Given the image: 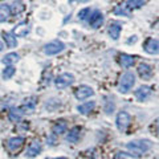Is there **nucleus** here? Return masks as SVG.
I'll list each match as a JSON object with an SVG mask.
<instances>
[{
  "mask_svg": "<svg viewBox=\"0 0 159 159\" xmlns=\"http://www.w3.org/2000/svg\"><path fill=\"white\" fill-rule=\"evenodd\" d=\"M90 13H92L90 8H84V9H81V11L78 12V19L86 20V19H89V16H90Z\"/></svg>",
  "mask_w": 159,
  "mask_h": 159,
  "instance_id": "obj_27",
  "label": "nucleus"
},
{
  "mask_svg": "<svg viewBox=\"0 0 159 159\" xmlns=\"http://www.w3.org/2000/svg\"><path fill=\"white\" fill-rule=\"evenodd\" d=\"M11 7V13H15V15H19L24 12V9H25V4H24L23 0H15V2L12 3Z\"/></svg>",
  "mask_w": 159,
  "mask_h": 159,
  "instance_id": "obj_18",
  "label": "nucleus"
},
{
  "mask_svg": "<svg viewBox=\"0 0 159 159\" xmlns=\"http://www.w3.org/2000/svg\"><path fill=\"white\" fill-rule=\"evenodd\" d=\"M15 73H16V68L12 66V65H8V66H6V69L3 70L2 77H3L4 80H9V78L13 77Z\"/></svg>",
  "mask_w": 159,
  "mask_h": 159,
  "instance_id": "obj_25",
  "label": "nucleus"
},
{
  "mask_svg": "<svg viewBox=\"0 0 159 159\" xmlns=\"http://www.w3.org/2000/svg\"><path fill=\"white\" fill-rule=\"evenodd\" d=\"M19 60V54L16 52H11V53H7L6 56L3 57V64H6V65H11V64L13 62H16Z\"/></svg>",
  "mask_w": 159,
  "mask_h": 159,
  "instance_id": "obj_23",
  "label": "nucleus"
},
{
  "mask_svg": "<svg viewBox=\"0 0 159 159\" xmlns=\"http://www.w3.org/2000/svg\"><path fill=\"white\" fill-rule=\"evenodd\" d=\"M40 151H41V143H40L39 141H33L31 145H29L25 155H27L28 158H33V157L39 155Z\"/></svg>",
  "mask_w": 159,
  "mask_h": 159,
  "instance_id": "obj_12",
  "label": "nucleus"
},
{
  "mask_svg": "<svg viewBox=\"0 0 159 159\" xmlns=\"http://www.w3.org/2000/svg\"><path fill=\"white\" fill-rule=\"evenodd\" d=\"M23 145H24V138H20V137H13L11 139H8L7 142V147L11 152H17L23 147Z\"/></svg>",
  "mask_w": 159,
  "mask_h": 159,
  "instance_id": "obj_7",
  "label": "nucleus"
},
{
  "mask_svg": "<svg viewBox=\"0 0 159 159\" xmlns=\"http://www.w3.org/2000/svg\"><path fill=\"white\" fill-rule=\"evenodd\" d=\"M3 39H4V41H6V44H7L8 48H16L17 40H16V36H15L13 33L4 32V33H3Z\"/></svg>",
  "mask_w": 159,
  "mask_h": 159,
  "instance_id": "obj_17",
  "label": "nucleus"
},
{
  "mask_svg": "<svg viewBox=\"0 0 159 159\" xmlns=\"http://www.w3.org/2000/svg\"><path fill=\"white\" fill-rule=\"evenodd\" d=\"M66 127H68V123L66 121H64V119H60V121H57L56 123H54L53 126V133L54 134H64L66 131Z\"/></svg>",
  "mask_w": 159,
  "mask_h": 159,
  "instance_id": "obj_19",
  "label": "nucleus"
},
{
  "mask_svg": "<svg viewBox=\"0 0 159 159\" xmlns=\"http://www.w3.org/2000/svg\"><path fill=\"white\" fill-rule=\"evenodd\" d=\"M114 102H113V99H110V98H107L106 101H105V111L107 113V114H110V113H113L114 111Z\"/></svg>",
  "mask_w": 159,
  "mask_h": 159,
  "instance_id": "obj_28",
  "label": "nucleus"
},
{
  "mask_svg": "<svg viewBox=\"0 0 159 159\" xmlns=\"http://www.w3.org/2000/svg\"><path fill=\"white\" fill-rule=\"evenodd\" d=\"M143 4H145V0H127L126 6L129 7V9H133V8H141Z\"/></svg>",
  "mask_w": 159,
  "mask_h": 159,
  "instance_id": "obj_26",
  "label": "nucleus"
},
{
  "mask_svg": "<svg viewBox=\"0 0 159 159\" xmlns=\"http://www.w3.org/2000/svg\"><path fill=\"white\" fill-rule=\"evenodd\" d=\"M64 49H65V44L62 41H60V40H53V41L44 45V53L48 54V56H53V54L62 52Z\"/></svg>",
  "mask_w": 159,
  "mask_h": 159,
  "instance_id": "obj_3",
  "label": "nucleus"
},
{
  "mask_svg": "<svg viewBox=\"0 0 159 159\" xmlns=\"http://www.w3.org/2000/svg\"><path fill=\"white\" fill-rule=\"evenodd\" d=\"M89 24L92 28H99L103 24V15L99 11H93L89 16Z\"/></svg>",
  "mask_w": 159,
  "mask_h": 159,
  "instance_id": "obj_8",
  "label": "nucleus"
},
{
  "mask_svg": "<svg viewBox=\"0 0 159 159\" xmlns=\"http://www.w3.org/2000/svg\"><path fill=\"white\" fill-rule=\"evenodd\" d=\"M69 2L72 3V2H78V0H69ZM80 2H85V0H80Z\"/></svg>",
  "mask_w": 159,
  "mask_h": 159,
  "instance_id": "obj_31",
  "label": "nucleus"
},
{
  "mask_svg": "<svg viewBox=\"0 0 159 159\" xmlns=\"http://www.w3.org/2000/svg\"><path fill=\"white\" fill-rule=\"evenodd\" d=\"M74 82V76L72 73H62L54 80V85H56L57 89H64L70 86Z\"/></svg>",
  "mask_w": 159,
  "mask_h": 159,
  "instance_id": "obj_4",
  "label": "nucleus"
},
{
  "mask_svg": "<svg viewBox=\"0 0 159 159\" xmlns=\"http://www.w3.org/2000/svg\"><path fill=\"white\" fill-rule=\"evenodd\" d=\"M155 129H157L158 135H159V119H157V122H155Z\"/></svg>",
  "mask_w": 159,
  "mask_h": 159,
  "instance_id": "obj_29",
  "label": "nucleus"
},
{
  "mask_svg": "<svg viewBox=\"0 0 159 159\" xmlns=\"http://www.w3.org/2000/svg\"><path fill=\"white\" fill-rule=\"evenodd\" d=\"M94 94V90L90 86H86V85H81L76 89L74 92V96H76L77 99H86L89 97H92Z\"/></svg>",
  "mask_w": 159,
  "mask_h": 159,
  "instance_id": "obj_6",
  "label": "nucleus"
},
{
  "mask_svg": "<svg viewBox=\"0 0 159 159\" xmlns=\"http://www.w3.org/2000/svg\"><path fill=\"white\" fill-rule=\"evenodd\" d=\"M94 106H96L94 101H89V102L82 103V105H78V106H77V110H78V113L84 114V116H88V114L94 109Z\"/></svg>",
  "mask_w": 159,
  "mask_h": 159,
  "instance_id": "obj_16",
  "label": "nucleus"
},
{
  "mask_svg": "<svg viewBox=\"0 0 159 159\" xmlns=\"http://www.w3.org/2000/svg\"><path fill=\"white\" fill-rule=\"evenodd\" d=\"M121 24L113 21L109 24V28H107V33L113 40H118L119 39V34H121Z\"/></svg>",
  "mask_w": 159,
  "mask_h": 159,
  "instance_id": "obj_10",
  "label": "nucleus"
},
{
  "mask_svg": "<svg viewBox=\"0 0 159 159\" xmlns=\"http://www.w3.org/2000/svg\"><path fill=\"white\" fill-rule=\"evenodd\" d=\"M134 62H135V57L134 56H130V54H126V53H122L121 56H119V64H121L123 68L131 66Z\"/></svg>",
  "mask_w": 159,
  "mask_h": 159,
  "instance_id": "obj_14",
  "label": "nucleus"
},
{
  "mask_svg": "<svg viewBox=\"0 0 159 159\" xmlns=\"http://www.w3.org/2000/svg\"><path fill=\"white\" fill-rule=\"evenodd\" d=\"M57 159H68V158H65V157H61V158H57Z\"/></svg>",
  "mask_w": 159,
  "mask_h": 159,
  "instance_id": "obj_32",
  "label": "nucleus"
},
{
  "mask_svg": "<svg viewBox=\"0 0 159 159\" xmlns=\"http://www.w3.org/2000/svg\"><path fill=\"white\" fill-rule=\"evenodd\" d=\"M127 150L131 152V155L139 157L142 154H145L146 151H148L151 148V142L148 139H137V141H131L129 142L127 145Z\"/></svg>",
  "mask_w": 159,
  "mask_h": 159,
  "instance_id": "obj_1",
  "label": "nucleus"
},
{
  "mask_svg": "<svg viewBox=\"0 0 159 159\" xmlns=\"http://www.w3.org/2000/svg\"><path fill=\"white\" fill-rule=\"evenodd\" d=\"M138 73L139 76H141L142 78H150L151 74H152V69L150 65H147V64H141V65L138 66Z\"/></svg>",
  "mask_w": 159,
  "mask_h": 159,
  "instance_id": "obj_15",
  "label": "nucleus"
},
{
  "mask_svg": "<svg viewBox=\"0 0 159 159\" xmlns=\"http://www.w3.org/2000/svg\"><path fill=\"white\" fill-rule=\"evenodd\" d=\"M135 84V76L131 72H126L125 74H122L121 80H119V92L121 93H127Z\"/></svg>",
  "mask_w": 159,
  "mask_h": 159,
  "instance_id": "obj_2",
  "label": "nucleus"
},
{
  "mask_svg": "<svg viewBox=\"0 0 159 159\" xmlns=\"http://www.w3.org/2000/svg\"><path fill=\"white\" fill-rule=\"evenodd\" d=\"M23 113L24 111H23L21 107L11 109V111H9V119H11V122H19L20 119H21V117H23Z\"/></svg>",
  "mask_w": 159,
  "mask_h": 159,
  "instance_id": "obj_21",
  "label": "nucleus"
},
{
  "mask_svg": "<svg viewBox=\"0 0 159 159\" xmlns=\"http://www.w3.org/2000/svg\"><path fill=\"white\" fill-rule=\"evenodd\" d=\"M114 13L118 15V16H129L130 15V9H129L126 4H119V6L114 8Z\"/></svg>",
  "mask_w": 159,
  "mask_h": 159,
  "instance_id": "obj_24",
  "label": "nucleus"
},
{
  "mask_svg": "<svg viewBox=\"0 0 159 159\" xmlns=\"http://www.w3.org/2000/svg\"><path fill=\"white\" fill-rule=\"evenodd\" d=\"M145 51L148 54H159V39H150L147 40Z\"/></svg>",
  "mask_w": 159,
  "mask_h": 159,
  "instance_id": "obj_9",
  "label": "nucleus"
},
{
  "mask_svg": "<svg viewBox=\"0 0 159 159\" xmlns=\"http://www.w3.org/2000/svg\"><path fill=\"white\" fill-rule=\"evenodd\" d=\"M134 94H135V97L139 99V101H143V99H146L151 94V88L147 86V85H142L137 89Z\"/></svg>",
  "mask_w": 159,
  "mask_h": 159,
  "instance_id": "obj_11",
  "label": "nucleus"
},
{
  "mask_svg": "<svg viewBox=\"0 0 159 159\" xmlns=\"http://www.w3.org/2000/svg\"><path fill=\"white\" fill-rule=\"evenodd\" d=\"M3 48H4V44H3L2 41H0V52H2V51H3Z\"/></svg>",
  "mask_w": 159,
  "mask_h": 159,
  "instance_id": "obj_30",
  "label": "nucleus"
},
{
  "mask_svg": "<svg viewBox=\"0 0 159 159\" xmlns=\"http://www.w3.org/2000/svg\"><path fill=\"white\" fill-rule=\"evenodd\" d=\"M28 33H29V27L27 23H20L19 25H16L13 29V34L17 37H24V36H27Z\"/></svg>",
  "mask_w": 159,
  "mask_h": 159,
  "instance_id": "obj_13",
  "label": "nucleus"
},
{
  "mask_svg": "<svg viewBox=\"0 0 159 159\" xmlns=\"http://www.w3.org/2000/svg\"><path fill=\"white\" fill-rule=\"evenodd\" d=\"M130 122H131V118H130V114L126 113V111H119L118 116H117V127L119 131H126L127 127L130 126Z\"/></svg>",
  "mask_w": 159,
  "mask_h": 159,
  "instance_id": "obj_5",
  "label": "nucleus"
},
{
  "mask_svg": "<svg viewBox=\"0 0 159 159\" xmlns=\"http://www.w3.org/2000/svg\"><path fill=\"white\" fill-rule=\"evenodd\" d=\"M9 15H11V7L8 4H2L0 6V23L7 21Z\"/></svg>",
  "mask_w": 159,
  "mask_h": 159,
  "instance_id": "obj_20",
  "label": "nucleus"
},
{
  "mask_svg": "<svg viewBox=\"0 0 159 159\" xmlns=\"http://www.w3.org/2000/svg\"><path fill=\"white\" fill-rule=\"evenodd\" d=\"M80 127H73L70 131H69V134L66 135V141L68 142H70V143H76L78 141V138H80Z\"/></svg>",
  "mask_w": 159,
  "mask_h": 159,
  "instance_id": "obj_22",
  "label": "nucleus"
}]
</instances>
